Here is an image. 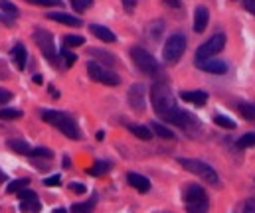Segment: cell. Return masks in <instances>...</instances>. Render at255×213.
Masks as SVG:
<instances>
[{
    "mask_svg": "<svg viewBox=\"0 0 255 213\" xmlns=\"http://www.w3.org/2000/svg\"><path fill=\"white\" fill-rule=\"evenodd\" d=\"M87 73H89V77H91L93 81L103 83V85H111V87H113V85H119V83H121V77H119L115 71H111V69L99 65L97 61H89V63H87Z\"/></svg>",
    "mask_w": 255,
    "mask_h": 213,
    "instance_id": "8",
    "label": "cell"
},
{
    "mask_svg": "<svg viewBox=\"0 0 255 213\" xmlns=\"http://www.w3.org/2000/svg\"><path fill=\"white\" fill-rule=\"evenodd\" d=\"M170 8H180V0H164Z\"/></svg>",
    "mask_w": 255,
    "mask_h": 213,
    "instance_id": "44",
    "label": "cell"
},
{
    "mask_svg": "<svg viewBox=\"0 0 255 213\" xmlns=\"http://www.w3.org/2000/svg\"><path fill=\"white\" fill-rule=\"evenodd\" d=\"M2 182H6V174H4L2 170H0V183H2Z\"/></svg>",
    "mask_w": 255,
    "mask_h": 213,
    "instance_id": "46",
    "label": "cell"
},
{
    "mask_svg": "<svg viewBox=\"0 0 255 213\" xmlns=\"http://www.w3.org/2000/svg\"><path fill=\"white\" fill-rule=\"evenodd\" d=\"M127 182H129L137 191H141V193H147L149 189H151V182H149V178H145V176H141V174H135V172H129L127 174Z\"/></svg>",
    "mask_w": 255,
    "mask_h": 213,
    "instance_id": "15",
    "label": "cell"
},
{
    "mask_svg": "<svg viewBox=\"0 0 255 213\" xmlns=\"http://www.w3.org/2000/svg\"><path fill=\"white\" fill-rule=\"evenodd\" d=\"M243 213H255V197H251V199H247V201H245Z\"/></svg>",
    "mask_w": 255,
    "mask_h": 213,
    "instance_id": "40",
    "label": "cell"
},
{
    "mask_svg": "<svg viewBox=\"0 0 255 213\" xmlns=\"http://www.w3.org/2000/svg\"><path fill=\"white\" fill-rule=\"evenodd\" d=\"M83 38L81 36H65L64 38V46L65 48H77V46H83Z\"/></svg>",
    "mask_w": 255,
    "mask_h": 213,
    "instance_id": "31",
    "label": "cell"
},
{
    "mask_svg": "<svg viewBox=\"0 0 255 213\" xmlns=\"http://www.w3.org/2000/svg\"><path fill=\"white\" fill-rule=\"evenodd\" d=\"M91 56H95V58L103 60V61H105V63H109V65H113V63H115V58H113L111 54H107V52H101V50H91Z\"/></svg>",
    "mask_w": 255,
    "mask_h": 213,
    "instance_id": "32",
    "label": "cell"
},
{
    "mask_svg": "<svg viewBox=\"0 0 255 213\" xmlns=\"http://www.w3.org/2000/svg\"><path fill=\"white\" fill-rule=\"evenodd\" d=\"M64 168H69V158H67V156L64 158Z\"/></svg>",
    "mask_w": 255,
    "mask_h": 213,
    "instance_id": "48",
    "label": "cell"
},
{
    "mask_svg": "<svg viewBox=\"0 0 255 213\" xmlns=\"http://www.w3.org/2000/svg\"><path fill=\"white\" fill-rule=\"evenodd\" d=\"M0 6H2L4 12H10L12 16H18V8H16L12 2H6V0H2V2H0Z\"/></svg>",
    "mask_w": 255,
    "mask_h": 213,
    "instance_id": "35",
    "label": "cell"
},
{
    "mask_svg": "<svg viewBox=\"0 0 255 213\" xmlns=\"http://www.w3.org/2000/svg\"><path fill=\"white\" fill-rule=\"evenodd\" d=\"M123 6H125L127 12H133L135 6H137V0H123Z\"/></svg>",
    "mask_w": 255,
    "mask_h": 213,
    "instance_id": "43",
    "label": "cell"
},
{
    "mask_svg": "<svg viewBox=\"0 0 255 213\" xmlns=\"http://www.w3.org/2000/svg\"><path fill=\"white\" fill-rule=\"evenodd\" d=\"M44 183H46L48 187L60 185V183H62V176H58V174H56V176H50V178H46V180H44Z\"/></svg>",
    "mask_w": 255,
    "mask_h": 213,
    "instance_id": "38",
    "label": "cell"
},
{
    "mask_svg": "<svg viewBox=\"0 0 255 213\" xmlns=\"http://www.w3.org/2000/svg\"><path fill=\"white\" fill-rule=\"evenodd\" d=\"M180 99L186 101V103H192L196 107H204L206 101H208V93L206 91H182Z\"/></svg>",
    "mask_w": 255,
    "mask_h": 213,
    "instance_id": "16",
    "label": "cell"
},
{
    "mask_svg": "<svg viewBox=\"0 0 255 213\" xmlns=\"http://www.w3.org/2000/svg\"><path fill=\"white\" fill-rule=\"evenodd\" d=\"M131 58H133V61H135V65H137V69L139 71H143L145 75H159V71H160V67H159V61L155 60V56L151 54V52H147L145 48H141V46H135L133 50H131Z\"/></svg>",
    "mask_w": 255,
    "mask_h": 213,
    "instance_id": "5",
    "label": "cell"
},
{
    "mask_svg": "<svg viewBox=\"0 0 255 213\" xmlns=\"http://www.w3.org/2000/svg\"><path fill=\"white\" fill-rule=\"evenodd\" d=\"M12 56H14L16 65H18L20 69H24L26 63H28V52H26V48H24L22 44H16V46L12 48Z\"/></svg>",
    "mask_w": 255,
    "mask_h": 213,
    "instance_id": "18",
    "label": "cell"
},
{
    "mask_svg": "<svg viewBox=\"0 0 255 213\" xmlns=\"http://www.w3.org/2000/svg\"><path fill=\"white\" fill-rule=\"evenodd\" d=\"M196 65H198L202 71H206V73H214V75H223V73H227V63L222 61V60H214V58H210V60H200V61H196Z\"/></svg>",
    "mask_w": 255,
    "mask_h": 213,
    "instance_id": "12",
    "label": "cell"
},
{
    "mask_svg": "<svg viewBox=\"0 0 255 213\" xmlns=\"http://www.w3.org/2000/svg\"><path fill=\"white\" fill-rule=\"evenodd\" d=\"M214 122L218 126H222V128H227V130H233L235 128V121H231L225 115H214Z\"/></svg>",
    "mask_w": 255,
    "mask_h": 213,
    "instance_id": "27",
    "label": "cell"
},
{
    "mask_svg": "<svg viewBox=\"0 0 255 213\" xmlns=\"http://www.w3.org/2000/svg\"><path fill=\"white\" fill-rule=\"evenodd\" d=\"M225 46V34H214L210 40H206L198 50H196V61L200 60H210L216 54H220Z\"/></svg>",
    "mask_w": 255,
    "mask_h": 213,
    "instance_id": "9",
    "label": "cell"
},
{
    "mask_svg": "<svg viewBox=\"0 0 255 213\" xmlns=\"http://www.w3.org/2000/svg\"><path fill=\"white\" fill-rule=\"evenodd\" d=\"M42 203L40 199H28V201H20V211L22 213H40Z\"/></svg>",
    "mask_w": 255,
    "mask_h": 213,
    "instance_id": "22",
    "label": "cell"
},
{
    "mask_svg": "<svg viewBox=\"0 0 255 213\" xmlns=\"http://www.w3.org/2000/svg\"><path fill=\"white\" fill-rule=\"evenodd\" d=\"M129 105H131V109L135 113L145 111V107H147V89H145V85H141V83L131 85V89H129Z\"/></svg>",
    "mask_w": 255,
    "mask_h": 213,
    "instance_id": "11",
    "label": "cell"
},
{
    "mask_svg": "<svg viewBox=\"0 0 255 213\" xmlns=\"http://www.w3.org/2000/svg\"><path fill=\"white\" fill-rule=\"evenodd\" d=\"M18 195H20V201H28V199H38L36 191H32V189H22V191H18Z\"/></svg>",
    "mask_w": 255,
    "mask_h": 213,
    "instance_id": "36",
    "label": "cell"
},
{
    "mask_svg": "<svg viewBox=\"0 0 255 213\" xmlns=\"http://www.w3.org/2000/svg\"><path fill=\"white\" fill-rule=\"evenodd\" d=\"M32 79H34V83H38V85H42V83H44V77H42V75H34Z\"/></svg>",
    "mask_w": 255,
    "mask_h": 213,
    "instance_id": "45",
    "label": "cell"
},
{
    "mask_svg": "<svg viewBox=\"0 0 255 213\" xmlns=\"http://www.w3.org/2000/svg\"><path fill=\"white\" fill-rule=\"evenodd\" d=\"M235 146L237 148H251V146H255V132H245L241 138H237Z\"/></svg>",
    "mask_w": 255,
    "mask_h": 213,
    "instance_id": "28",
    "label": "cell"
},
{
    "mask_svg": "<svg viewBox=\"0 0 255 213\" xmlns=\"http://www.w3.org/2000/svg\"><path fill=\"white\" fill-rule=\"evenodd\" d=\"M178 164H182L184 170L192 172L194 176H198L200 180H204V182H208V183H212V185H218V183H220L218 172H216L210 164H206V162H202V160H196V158H178Z\"/></svg>",
    "mask_w": 255,
    "mask_h": 213,
    "instance_id": "4",
    "label": "cell"
},
{
    "mask_svg": "<svg viewBox=\"0 0 255 213\" xmlns=\"http://www.w3.org/2000/svg\"><path fill=\"white\" fill-rule=\"evenodd\" d=\"M109 170H111V164H109V162L97 160V162L93 164V168L87 170V174H91V176H103V174H107Z\"/></svg>",
    "mask_w": 255,
    "mask_h": 213,
    "instance_id": "25",
    "label": "cell"
},
{
    "mask_svg": "<svg viewBox=\"0 0 255 213\" xmlns=\"http://www.w3.org/2000/svg\"><path fill=\"white\" fill-rule=\"evenodd\" d=\"M208 22H210V12L206 6H198L196 12H194V32L196 34H202L206 28H208Z\"/></svg>",
    "mask_w": 255,
    "mask_h": 213,
    "instance_id": "14",
    "label": "cell"
},
{
    "mask_svg": "<svg viewBox=\"0 0 255 213\" xmlns=\"http://www.w3.org/2000/svg\"><path fill=\"white\" fill-rule=\"evenodd\" d=\"M89 30H91V34H93L95 38H99V40H103V42H107V44H113V42L117 40L115 34H113L109 28L101 26V24H91Z\"/></svg>",
    "mask_w": 255,
    "mask_h": 213,
    "instance_id": "17",
    "label": "cell"
},
{
    "mask_svg": "<svg viewBox=\"0 0 255 213\" xmlns=\"http://www.w3.org/2000/svg\"><path fill=\"white\" fill-rule=\"evenodd\" d=\"M243 6H245V10H247L249 14L255 16V0H243Z\"/></svg>",
    "mask_w": 255,
    "mask_h": 213,
    "instance_id": "42",
    "label": "cell"
},
{
    "mask_svg": "<svg viewBox=\"0 0 255 213\" xmlns=\"http://www.w3.org/2000/svg\"><path fill=\"white\" fill-rule=\"evenodd\" d=\"M184 50H186V36L184 34H172L162 48V58H164L166 63H176L182 58Z\"/></svg>",
    "mask_w": 255,
    "mask_h": 213,
    "instance_id": "6",
    "label": "cell"
},
{
    "mask_svg": "<svg viewBox=\"0 0 255 213\" xmlns=\"http://www.w3.org/2000/svg\"><path fill=\"white\" fill-rule=\"evenodd\" d=\"M22 117V111L18 109H2L0 111V119L2 121H12V119H20Z\"/></svg>",
    "mask_w": 255,
    "mask_h": 213,
    "instance_id": "30",
    "label": "cell"
},
{
    "mask_svg": "<svg viewBox=\"0 0 255 213\" xmlns=\"http://www.w3.org/2000/svg\"><path fill=\"white\" fill-rule=\"evenodd\" d=\"M40 115H42V119H44L48 124H52V126H56L58 130H62L67 138H71V140H79V138H81V132H79V126H77L75 119L69 117L67 113L44 109V111H40Z\"/></svg>",
    "mask_w": 255,
    "mask_h": 213,
    "instance_id": "1",
    "label": "cell"
},
{
    "mask_svg": "<svg viewBox=\"0 0 255 213\" xmlns=\"http://www.w3.org/2000/svg\"><path fill=\"white\" fill-rule=\"evenodd\" d=\"M48 18H50V20H54V22H58V24L71 26V28H79V26L83 24V22H81V18L71 16V14H65V12H50V14H48Z\"/></svg>",
    "mask_w": 255,
    "mask_h": 213,
    "instance_id": "13",
    "label": "cell"
},
{
    "mask_svg": "<svg viewBox=\"0 0 255 213\" xmlns=\"http://www.w3.org/2000/svg\"><path fill=\"white\" fill-rule=\"evenodd\" d=\"M103 136H105V132H103V130H99V132H97V140H103Z\"/></svg>",
    "mask_w": 255,
    "mask_h": 213,
    "instance_id": "47",
    "label": "cell"
},
{
    "mask_svg": "<svg viewBox=\"0 0 255 213\" xmlns=\"http://www.w3.org/2000/svg\"><path fill=\"white\" fill-rule=\"evenodd\" d=\"M8 148L18 154H24V156H30V152H32V148L24 140H8Z\"/></svg>",
    "mask_w": 255,
    "mask_h": 213,
    "instance_id": "24",
    "label": "cell"
},
{
    "mask_svg": "<svg viewBox=\"0 0 255 213\" xmlns=\"http://www.w3.org/2000/svg\"><path fill=\"white\" fill-rule=\"evenodd\" d=\"M28 185H30V180H28V178H20V180L10 182V183H8V187H6V191H8V193H18V191L26 189Z\"/></svg>",
    "mask_w": 255,
    "mask_h": 213,
    "instance_id": "26",
    "label": "cell"
},
{
    "mask_svg": "<svg viewBox=\"0 0 255 213\" xmlns=\"http://www.w3.org/2000/svg\"><path fill=\"white\" fill-rule=\"evenodd\" d=\"M184 203L188 213H208V207H210L208 193L198 183H190L184 189Z\"/></svg>",
    "mask_w": 255,
    "mask_h": 213,
    "instance_id": "3",
    "label": "cell"
},
{
    "mask_svg": "<svg viewBox=\"0 0 255 213\" xmlns=\"http://www.w3.org/2000/svg\"><path fill=\"white\" fill-rule=\"evenodd\" d=\"M166 122H172V124H176V126H180V128H192V126H198V119L194 117V115H190L188 111H184V109H180V107H174L168 115H164L162 117Z\"/></svg>",
    "mask_w": 255,
    "mask_h": 213,
    "instance_id": "10",
    "label": "cell"
},
{
    "mask_svg": "<svg viewBox=\"0 0 255 213\" xmlns=\"http://www.w3.org/2000/svg\"><path fill=\"white\" fill-rule=\"evenodd\" d=\"M151 103H153L155 113L160 115V117L168 115L176 107L174 95H172V91H170V87L166 83H155L153 85V89H151Z\"/></svg>",
    "mask_w": 255,
    "mask_h": 213,
    "instance_id": "2",
    "label": "cell"
},
{
    "mask_svg": "<svg viewBox=\"0 0 255 213\" xmlns=\"http://www.w3.org/2000/svg\"><path fill=\"white\" fill-rule=\"evenodd\" d=\"M69 4H71L73 10L85 12V10H89V8L93 6V0H69Z\"/></svg>",
    "mask_w": 255,
    "mask_h": 213,
    "instance_id": "29",
    "label": "cell"
},
{
    "mask_svg": "<svg viewBox=\"0 0 255 213\" xmlns=\"http://www.w3.org/2000/svg\"><path fill=\"white\" fill-rule=\"evenodd\" d=\"M26 2L38 6H62V0H26Z\"/></svg>",
    "mask_w": 255,
    "mask_h": 213,
    "instance_id": "34",
    "label": "cell"
},
{
    "mask_svg": "<svg viewBox=\"0 0 255 213\" xmlns=\"http://www.w3.org/2000/svg\"><path fill=\"white\" fill-rule=\"evenodd\" d=\"M69 189L75 191V193H85V185L83 183H77V182H71L69 183Z\"/></svg>",
    "mask_w": 255,
    "mask_h": 213,
    "instance_id": "41",
    "label": "cell"
},
{
    "mask_svg": "<svg viewBox=\"0 0 255 213\" xmlns=\"http://www.w3.org/2000/svg\"><path fill=\"white\" fill-rule=\"evenodd\" d=\"M129 130H131L137 138H141V140H151V138H153V130H151L149 126H143V124H131V126H129Z\"/></svg>",
    "mask_w": 255,
    "mask_h": 213,
    "instance_id": "20",
    "label": "cell"
},
{
    "mask_svg": "<svg viewBox=\"0 0 255 213\" xmlns=\"http://www.w3.org/2000/svg\"><path fill=\"white\" fill-rule=\"evenodd\" d=\"M54 213H67V211H65V209H64V207H58V209H56V211H54Z\"/></svg>",
    "mask_w": 255,
    "mask_h": 213,
    "instance_id": "49",
    "label": "cell"
},
{
    "mask_svg": "<svg viewBox=\"0 0 255 213\" xmlns=\"http://www.w3.org/2000/svg\"><path fill=\"white\" fill-rule=\"evenodd\" d=\"M62 56H64V60H65V65H73V63L77 61V56L71 54V52H67V50H64Z\"/></svg>",
    "mask_w": 255,
    "mask_h": 213,
    "instance_id": "37",
    "label": "cell"
},
{
    "mask_svg": "<svg viewBox=\"0 0 255 213\" xmlns=\"http://www.w3.org/2000/svg\"><path fill=\"white\" fill-rule=\"evenodd\" d=\"M151 130H153L157 136H160V138H166V140L174 138V132H172V130H168L164 124H160V122H157V121L151 124Z\"/></svg>",
    "mask_w": 255,
    "mask_h": 213,
    "instance_id": "23",
    "label": "cell"
},
{
    "mask_svg": "<svg viewBox=\"0 0 255 213\" xmlns=\"http://www.w3.org/2000/svg\"><path fill=\"white\" fill-rule=\"evenodd\" d=\"M8 101H12V93L0 87V105H6Z\"/></svg>",
    "mask_w": 255,
    "mask_h": 213,
    "instance_id": "39",
    "label": "cell"
},
{
    "mask_svg": "<svg viewBox=\"0 0 255 213\" xmlns=\"http://www.w3.org/2000/svg\"><path fill=\"white\" fill-rule=\"evenodd\" d=\"M95 203H97L95 197L89 199V201H83V203H73V205H71V213H93Z\"/></svg>",
    "mask_w": 255,
    "mask_h": 213,
    "instance_id": "21",
    "label": "cell"
},
{
    "mask_svg": "<svg viewBox=\"0 0 255 213\" xmlns=\"http://www.w3.org/2000/svg\"><path fill=\"white\" fill-rule=\"evenodd\" d=\"M34 42L36 46L40 48V52L46 56V60L50 63H56L58 61V56H56V44H54V36L48 32V30H34Z\"/></svg>",
    "mask_w": 255,
    "mask_h": 213,
    "instance_id": "7",
    "label": "cell"
},
{
    "mask_svg": "<svg viewBox=\"0 0 255 213\" xmlns=\"http://www.w3.org/2000/svg\"><path fill=\"white\" fill-rule=\"evenodd\" d=\"M237 111H239V115H241L245 121H255V103H251V101H241V103L237 105Z\"/></svg>",
    "mask_w": 255,
    "mask_h": 213,
    "instance_id": "19",
    "label": "cell"
},
{
    "mask_svg": "<svg viewBox=\"0 0 255 213\" xmlns=\"http://www.w3.org/2000/svg\"><path fill=\"white\" fill-rule=\"evenodd\" d=\"M30 156H34V158H52L54 152L50 148H32Z\"/></svg>",
    "mask_w": 255,
    "mask_h": 213,
    "instance_id": "33",
    "label": "cell"
}]
</instances>
